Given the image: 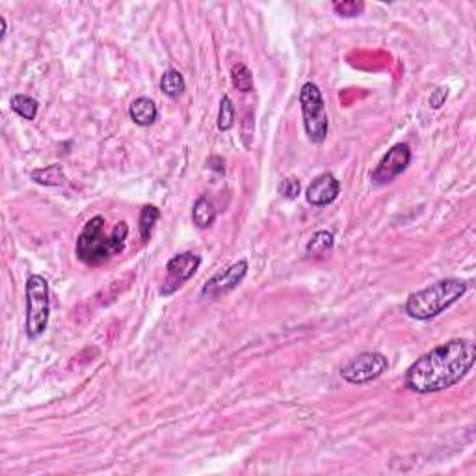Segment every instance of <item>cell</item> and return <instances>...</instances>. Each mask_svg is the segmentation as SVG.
Instances as JSON below:
<instances>
[{
  "instance_id": "6da1fadb",
  "label": "cell",
  "mask_w": 476,
  "mask_h": 476,
  "mask_svg": "<svg viewBox=\"0 0 476 476\" xmlns=\"http://www.w3.org/2000/svg\"><path fill=\"white\" fill-rule=\"evenodd\" d=\"M476 359L475 343L469 338H452L420 355L405 370L404 384L413 393L430 394L451 389L471 372Z\"/></svg>"
},
{
  "instance_id": "7a4b0ae2",
  "label": "cell",
  "mask_w": 476,
  "mask_h": 476,
  "mask_svg": "<svg viewBox=\"0 0 476 476\" xmlns=\"http://www.w3.org/2000/svg\"><path fill=\"white\" fill-rule=\"evenodd\" d=\"M128 236V226L119 221L112 233L106 235V220L103 216H93L86 221L77 238L78 261L87 267H99L125 250Z\"/></svg>"
},
{
  "instance_id": "3957f363",
  "label": "cell",
  "mask_w": 476,
  "mask_h": 476,
  "mask_svg": "<svg viewBox=\"0 0 476 476\" xmlns=\"http://www.w3.org/2000/svg\"><path fill=\"white\" fill-rule=\"evenodd\" d=\"M467 288L469 285L463 279H456V277L439 279V281L432 283L430 287L410 294L404 303V312L410 318L420 320V322L432 320L448 307H452L460 298L465 296Z\"/></svg>"
},
{
  "instance_id": "277c9868",
  "label": "cell",
  "mask_w": 476,
  "mask_h": 476,
  "mask_svg": "<svg viewBox=\"0 0 476 476\" xmlns=\"http://www.w3.org/2000/svg\"><path fill=\"white\" fill-rule=\"evenodd\" d=\"M51 317L49 283L43 276L32 274L26 279V335L36 341L45 333Z\"/></svg>"
},
{
  "instance_id": "5b68a950",
  "label": "cell",
  "mask_w": 476,
  "mask_h": 476,
  "mask_svg": "<svg viewBox=\"0 0 476 476\" xmlns=\"http://www.w3.org/2000/svg\"><path fill=\"white\" fill-rule=\"evenodd\" d=\"M300 104H302V118L305 134L312 144H324L328 136L329 119L326 112L322 92L317 84L305 83L300 92Z\"/></svg>"
},
{
  "instance_id": "8992f818",
  "label": "cell",
  "mask_w": 476,
  "mask_h": 476,
  "mask_svg": "<svg viewBox=\"0 0 476 476\" xmlns=\"http://www.w3.org/2000/svg\"><path fill=\"white\" fill-rule=\"evenodd\" d=\"M387 370H389V359L385 358L384 353L363 352L341 370V376L352 385H365L382 378Z\"/></svg>"
},
{
  "instance_id": "52a82bcc",
  "label": "cell",
  "mask_w": 476,
  "mask_h": 476,
  "mask_svg": "<svg viewBox=\"0 0 476 476\" xmlns=\"http://www.w3.org/2000/svg\"><path fill=\"white\" fill-rule=\"evenodd\" d=\"M200 264L201 257L197 253H192V251H185V253L171 257L166 264V279L164 285L160 287V296L168 298L175 294L188 279L194 277Z\"/></svg>"
},
{
  "instance_id": "ba28073f",
  "label": "cell",
  "mask_w": 476,
  "mask_h": 476,
  "mask_svg": "<svg viewBox=\"0 0 476 476\" xmlns=\"http://www.w3.org/2000/svg\"><path fill=\"white\" fill-rule=\"evenodd\" d=\"M411 162V149L408 144H396L385 153V157L379 160V164L376 166L370 179L376 185H387L393 183L398 175H402L408 169Z\"/></svg>"
},
{
  "instance_id": "9c48e42d",
  "label": "cell",
  "mask_w": 476,
  "mask_h": 476,
  "mask_svg": "<svg viewBox=\"0 0 476 476\" xmlns=\"http://www.w3.org/2000/svg\"><path fill=\"white\" fill-rule=\"evenodd\" d=\"M248 264L246 259H240V261L233 262L231 267L224 268L220 270L216 276H212L209 281L203 285L201 288V296L203 298H218L221 294H227V292L235 291L242 281H244V277L248 276Z\"/></svg>"
},
{
  "instance_id": "30bf717a",
  "label": "cell",
  "mask_w": 476,
  "mask_h": 476,
  "mask_svg": "<svg viewBox=\"0 0 476 476\" xmlns=\"http://www.w3.org/2000/svg\"><path fill=\"white\" fill-rule=\"evenodd\" d=\"M341 183L333 173L318 175L305 190V200L312 207H326L338 197Z\"/></svg>"
},
{
  "instance_id": "8fae6325",
  "label": "cell",
  "mask_w": 476,
  "mask_h": 476,
  "mask_svg": "<svg viewBox=\"0 0 476 476\" xmlns=\"http://www.w3.org/2000/svg\"><path fill=\"white\" fill-rule=\"evenodd\" d=\"M128 116L138 127H151L159 118V108H157L153 99L138 97L134 99L130 108H128Z\"/></svg>"
},
{
  "instance_id": "7c38bea8",
  "label": "cell",
  "mask_w": 476,
  "mask_h": 476,
  "mask_svg": "<svg viewBox=\"0 0 476 476\" xmlns=\"http://www.w3.org/2000/svg\"><path fill=\"white\" fill-rule=\"evenodd\" d=\"M216 220V209L214 203L207 197V195H201L197 197V201L194 203V209H192V221H194L195 227L200 229H207L214 224Z\"/></svg>"
},
{
  "instance_id": "4fadbf2b",
  "label": "cell",
  "mask_w": 476,
  "mask_h": 476,
  "mask_svg": "<svg viewBox=\"0 0 476 476\" xmlns=\"http://www.w3.org/2000/svg\"><path fill=\"white\" fill-rule=\"evenodd\" d=\"M186 90L185 77L177 69H168L160 78V92L169 99H179Z\"/></svg>"
},
{
  "instance_id": "5bb4252c",
  "label": "cell",
  "mask_w": 476,
  "mask_h": 476,
  "mask_svg": "<svg viewBox=\"0 0 476 476\" xmlns=\"http://www.w3.org/2000/svg\"><path fill=\"white\" fill-rule=\"evenodd\" d=\"M32 181L42 186H62L66 183L62 164H51L32 171Z\"/></svg>"
},
{
  "instance_id": "9a60e30c",
  "label": "cell",
  "mask_w": 476,
  "mask_h": 476,
  "mask_svg": "<svg viewBox=\"0 0 476 476\" xmlns=\"http://www.w3.org/2000/svg\"><path fill=\"white\" fill-rule=\"evenodd\" d=\"M335 246V236L329 231L322 229L317 231L315 235H312L311 240L307 242V246H305V253L309 257H322L326 255L328 251L333 250Z\"/></svg>"
},
{
  "instance_id": "2e32d148",
  "label": "cell",
  "mask_w": 476,
  "mask_h": 476,
  "mask_svg": "<svg viewBox=\"0 0 476 476\" xmlns=\"http://www.w3.org/2000/svg\"><path fill=\"white\" fill-rule=\"evenodd\" d=\"M10 104H11V110H13V112L19 114L23 119H28V121L36 119L37 110H39V103H37L36 99L28 97V95H23V93L13 95Z\"/></svg>"
},
{
  "instance_id": "e0dca14e",
  "label": "cell",
  "mask_w": 476,
  "mask_h": 476,
  "mask_svg": "<svg viewBox=\"0 0 476 476\" xmlns=\"http://www.w3.org/2000/svg\"><path fill=\"white\" fill-rule=\"evenodd\" d=\"M160 220V209L154 205H145L140 212V236H142V240L147 242L153 235L154 226H157V221Z\"/></svg>"
},
{
  "instance_id": "ac0fdd59",
  "label": "cell",
  "mask_w": 476,
  "mask_h": 476,
  "mask_svg": "<svg viewBox=\"0 0 476 476\" xmlns=\"http://www.w3.org/2000/svg\"><path fill=\"white\" fill-rule=\"evenodd\" d=\"M231 83L238 92H251L253 90V75H251L250 67L242 62L235 63L233 69H231Z\"/></svg>"
},
{
  "instance_id": "d6986e66",
  "label": "cell",
  "mask_w": 476,
  "mask_h": 476,
  "mask_svg": "<svg viewBox=\"0 0 476 476\" xmlns=\"http://www.w3.org/2000/svg\"><path fill=\"white\" fill-rule=\"evenodd\" d=\"M235 104L229 97H221L220 101V112H218V128L221 133H227L231 128L235 127Z\"/></svg>"
},
{
  "instance_id": "ffe728a7",
  "label": "cell",
  "mask_w": 476,
  "mask_h": 476,
  "mask_svg": "<svg viewBox=\"0 0 476 476\" xmlns=\"http://www.w3.org/2000/svg\"><path fill=\"white\" fill-rule=\"evenodd\" d=\"M331 8L338 17H346V19H350V17H359L365 11V4L363 2H358V0L333 2Z\"/></svg>"
},
{
  "instance_id": "44dd1931",
  "label": "cell",
  "mask_w": 476,
  "mask_h": 476,
  "mask_svg": "<svg viewBox=\"0 0 476 476\" xmlns=\"http://www.w3.org/2000/svg\"><path fill=\"white\" fill-rule=\"evenodd\" d=\"M279 192H281L283 197H287V200H296L300 192H302V185H300V181L296 177H288L279 185Z\"/></svg>"
},
{
  "instance_id": "7402d4cb",
  "label": "cell",
  "mask_w": 476,
  "mask_h": 476,
  "mask_svg": "<svg viewBox=\"0 0 476 476\" xmlns=\"http://www.w3.org/2000/svg\"><path fill=\"white\" fill-rule=\"evenodd\" d=\"M446 97H448V87H445V86L435 87L430 95V108H434V110L441 108L443 104H445Z\"/></svg>"
},
{
  "instance_id": "603a6c76",
  "label": "cell",
  "mask_w": 476,
  "mask_h": 476,
  "mask_svg": "<svg viewBox=\"0 0 476 476\" xmlns=\"http://www.w3.org/2000/svg\"><path fill=\"white\" fill-rule=\"evenodd\" d=\"M207 164H209L210 169H216L218 173H224V171H226V166H218V164H224V160H221L220 157H210Z\"/></svg>"
}]
</instances>
